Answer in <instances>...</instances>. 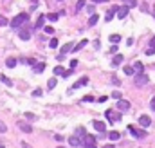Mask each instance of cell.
<instances>
[{"label":"cell","instance_id":"6da1fadb","mask_svg":"<svg viewBox=\"0 0 155 148\" xmlns=\"http://www.w3.org/2000/svg\"><path fill=\"white\" fill-rule=\"evenodd\" d=\"M27 20H29V13H20L11 20V27H20V25H24Z\"/></svg>","mask_w":155,"mask_h":148},{"label":"cell","instance_id":"7a4b0ae2","mask_svg":"<svg viewBox=\"0 0 155 148\" xmlns=\"http://www.w3.org/2000/svg\"><path fill=\"white\" fill-rule=\"evenodd\" d=\"M81 146H83V148H97L96 146V137L87 134L83 139H81Z\"/></svg>","mask_w":155,"mask_h":148},{"label":"cell","instance_id":"3957f363","mask_svg":"<svg viewBox=\"0 0 155 148\" xmlns=\"http://www.w3.org/2000/svg\"><path fill=\"white\" fill-rule=\"evenodd\" d=\"M128 132H130L133 137H139V139H142V137H146V132H144V130H139V128H135L133 125H128Z\"/></svg>","mask_w":155,"mask_h":148},{"label":"cell","instance_id":"277c9868","mask_svg":"<svg viewBox=\"0 0 155 148\" xmlns=\"http://www.w3.org/2000/svg\"><path fill=\"white\" fill-rule=\"evenodd\" d=\"M150 81V78L146 76V74H142V72H139V74H135V85H139V87H142V85H146V83Z\"/></svg>","mask_w":155,"mask_h":148},{"label":"cell","instance_id":"5b68a950","mask_svg":"<svg viewBox=\"0 0 155 148\" xmlns=\"http://www.w3.org/2000/svg\"><path fill=\"white\" fill-rule=\"evenodd\" d=\"M105 116H107V119H108L110 123H116V121L121 119V114H116L114 110H105Z\"/></svg>","mask_w":155,"mask_h":148},{"label":"cell","instance_id":"8992f818","mask_svg":"<svg viewBox=\"0 0 155 148\" xmlns=\"http://www.w3.org/2000/svg\"><path fill=\"white\" fill-rule=\"evenodd\" d=\"M92 126H94V128H96L99 134H103V132L107 130V125L103 123V121H97V119H96V121H92Z\"/></svg>","mask_w":155,"mask_h":148},{"label":"cell","instance_id":"52a82bcc","mask_svg":"<svg viewBox=\"0 0 155 148\" xmlns=\"http://www.w3.org/2000/svg\"><path fill=\"white\" fill-rule=\"evenodd\" d=\"M18 38L24 40V42H27V40L31 38V31H29L27 27H25V29H20V31H18Z\"/></svg>","mask_w":155,"mask_h":148},{"label":"cell","instance_id":"ba28073f","mask_svg":"<svg viewBox=\"0 0 155 148\" xmlns=\"http://www.w3.org/2000/svg\"><path fill=\"white\" fill-rule=\"evenodd\" d=\"M117 109L119 110H128L130 109V101H126V99H117Z\"/></svg>","mask_w":155,"mask_h":148},{"label":"cell","instance_id":"9c48e42d","mask_svg":"<svg viewBox=\"0 0 155 148\" xmlns=\"http://www.w3.org/2000/svg\"><path fill=\"white\" fill-rule=\"evenodd\" d=\"M139 125L141 126H150L151 125V119H150V116H141V118H139Z\"/></svg>","mask_w":155,"mask_h":148},{"label":"cell","instance_id":"30bf717a","mask_svg":"<svg viewBox=\"0 0 155 148\" xmlns=\"http://www.w3.org/2000/svg\"><path fill=\"white\" fill-rule=\"evenodd\" d=\"M117 11H119V7H117V6H114V7L110 9V11H108V13L105 15V20H107V22H110V20L114 18V15H116Z\"/></svg>","mask_w":155,"mask_h":148},{"label":"cell","instance_id":"8fae6325","mask_svg":"<svg viewBox=\"0 0 155 148\" xmlns=\"http://www.w3.org/2000/svg\"><path fill=\"white\" fill-rule=\"evenodd\" d=\"M45 18H47L45 15H40V16H38V20H36V25H34V27H36V29L45 27Z\"/></svg>","mask_w":155,"mask_h":148},{"label":"cell","instance_id":"7c38bea8","mask_svg":"<svg viewBox=\"0 0 155 148\" xmlns=\"http://www.w3.org/2000/svg\"><path fill=\"white\" fill-rule=\"evenodd\" d=\"M87 83H88V78H87V76H83V78H79V80L74 83V87H72V89H79V87L87 85Z\"/></svg>","mask_w":155,"mask_h":148},{"label":"cell","instance_id":"4fadbf2b","mask_svg":"<svg viewBox=\"0 0 155 148\" xmlns=\"http://www.w3.org/2000/svg\"><path fill=\"white\" fill-rule=\"evenodd\" d=\"M33 70L36 72V74H42L43 70H45V63L42 61V63H34V65H33Z\"/></svg>","mask_w":155,"mask_h":148},{"label":"cell","instance_id":"5bb4252c","mask_svg":"<svg viewBox=\"0 0 155 148\" xmlns=\"http://www.w3.org/2000/svg\"><path fill=\"white\" fill-rule=\"evenodd\" d=\"M128 9H130L128 6H123V7H119V11H117V16H119V18H125V16L128 15Z\"/></svg>","mask_w":155,"mask_h":148},{"label":"cell","instance_id":"9a60e30c","mask_svg":"<svg viewBox=\"0 0 155 148\" xmlns=\"http://www.w3.org/2000/svg\"><path fill=\"white\" fill-rule=\"evenodd\" d=\"M97 22H99V16L94 13V15H90V18H88V24H87V25H90V27H92V25H96Z\"/></svg>","mask_w":155,"mask_h":148},{"label":"cell","instance_id":"2e32d148","mask_svg":"<svg viewBox=\"0 0 155 148\" xmlns=\"http://www.w3.org/2000/svg\"><path fill=\"white\" fill-rule=\"evenodd\" d=\"M87 44H88V40H81L78 45H74V47H72V51H74V52H78V51H81V49H83Z\"/></svg>","mask_w":155,"mask_h":148},{"label":"cell","instance_id":"e0dca14e","mask_svg":"<svg viewBox=\"0 0 155 148\" xmlns=\"http://www.w3.org/2000/svg\"><path fill=\"white\" fill-rule=\"evenodd\" d=\"M18 126H20V130H22V132H27V134H31V132H33V128H31V126H29V125H25V123H22V121H20V123H18Z\"/></svg>","mask_w":155,"mask_h":148},{"label":"cell","instance_id":"ac0fdd59","mask_svg":"<svg viewBox=\"0 0 155 148\" xmlns=\"http://www.w3.org/2000/svg\"><path fill=\"white\" fill-rule=\"evenodd\" d=\"M16 63H18L16 58H7V60H6V65H7L9 69H15V67H16Z\"/></svg>","mask_w":155,"mask_h":148},{"label":"cell","instance_id":"d6986e66","mask_svg":"<svg viewBox=\"0 0 155 148\" xmlns=\"http://www.w3.org/2000/svg\"><path fill=\"white\" fill-rule=\"evenodd\" d=\"M69 143H70L72 146H79V144H81V139H79L78 135H72L70 139H69Z\"/></svg>","mask_w":155,"mask_h":148},{"label":"cell","instance_id":"ffe728a7","mask_svg":"<svg viewBox=\"0 0 155 148\" xmlns=\"http://www.w3.org/2000/svg\"><path fill=\"white\" fill-rule=\"evenodd\" d=\"M72 47H74V45H72V42H69V44H65L63 47H61V54H67L69 51H72Z\"/></svg>","mask_w":155,"mask_h":148},{"label":"cell","instance_id":"44dd1931","mask_svg":"<svg viewBox=\"0 0 155 148\" xmlns=\"http://www.w3.org/2000/svg\"><path fill=\"white\" fill-rule=\"evenodd\" d=\"M114 67H117V65H121V63H123V54H116V56H114Z\"/></svg>","mask_w":155,"mask_h":148},{"label":"cell","instance_id":"7402d4cb","mask_svg":"<svg viewBox=\"0 0 155 148\" xmlns=\"http://www.w3.org/2000/svg\"><path fill=\"white\" fill-rule=\"evenodd\" d=\"M108 137H110V139H112V141H117V139H119V137H121V134H119V132H116V130H112V132L108 134Z\"/></svg>","mask_w":155,"mask_h":148},{"label":"cell","instance_id":"603a6c76","mask_svg":"<svg viewBox=\"0 0 155 148\" xmlns=\"http://www.w3.org/2000/svg\"><path fill=\"white\" fill-rule=\"evenodd\" d=\"M76 135H78V137H85V135H87V132H85L83 126H78V128H76Z\"/></svg>","mask_w":155,"mask_h":148},{"label":"cell","instance_id":"cb8c5ba5","mask_svg":"<svg viewBox=\"0 0 155 148\" xmlns=\"http://www.w3.org/2000/svg\"><path fill=\"white\" fill-rule=\"evenodd\" d=\"M133 69H135V72L139 74V72H142V69H144V65H142V63H141V61H135V63H133Z\"/></svg>","mask_w":155,"mask_h":148},{"label":"cell","instance_id":"d4e9b609","mask_svg":"<svg viewBox=\"0 0 155 148\" xmlns=\"http://www.w3.org/2000/svg\"><path fill=\"white\" fill-rule=\"evenodd\" d=\"M63 72H65V69L63 67H54V76H63Z\"/></svg>","mask_w":155,"mask_h":148},{"label":"cell","instance_id":"484cf974","mask_svg":"<svg viewBox=\"0 0 155 148\" xmlns=\"http://www.w3.org/2000/svg\"><path fill=\"white\" fill-rule=\"evenodd\" d=\"M47 18L50 20V22H58V18H60V15H58V13H49V15H47Z\"/></svg>","mask_w":155,"mask_h":148},{"label":"cell","instance_id":"4316f807","mask_svg":"<svg viewBox=\"0 0 155 148\" xmlns=\"http://www.w3.org/2000/svg\"><path fill=\"white\" fill-rule=\"evenodd\" d=\"M123 70H125L126 76H133V74H135V69H133V67H125Z\"/></svg>","mask_w":155,"mask_h":148},{"label":"cell","instance_id":"83f0119b","mask_svg":"<svg viewBox=\"0 0 155 148\" xmlns=\"http://www.w3.org/2000/svg\"><path fill=\"white\" fill-rule=\"evenodd\" d=\"M85 4H87V0H78V4H76V11H81V9L85 7Z\"/></svg>","mask_w":155,"mask_h":148},{"label":"cell","instance_id":"f1b7e54d","mask_svg":"<svg viewBox=\"0 0 155 148\" xmlns=\"http://www.w3.org/2000/svg\"><path fill=\"white\" fill-rule=\"evenodd\" d=\"M56 83H58L56 78H50V80L47 81V87H49V89H54V87H56Z\"/></svg>","mask_w":155,"mask_h":148},{"label":"cell","instance_id":"f546056e","mask_svg":"<svg viewBox=\"0 0 155 148\" xmlns=\"http://www.w3.org/2000/svg\"><path fill=\"white\" fill-rule=\"evenodd\" d=\"M0 80H2V81L6 83V85H13V81H11V80H9V78L6 76V74H0Z\"/></svg>","mask_w":155,"mask_h":148},{"label":"cell","instance_id":"4dcf8cb0","mask_svg":"<svg viewBox=\"0 0 155 148\" xmlns=\"http://www.w3.org/2000/svg\"><path fill=\"white\" fill-rule=\"evenodd\" d=\"M58 45H60V42H58L56 38H53V40H50V42H49V47H50V49H56Z\"/></svg>","mask_w":155,"mask_h":148},{"label":"cell","instance_id":"1f68e13d","mask_svg":"<svg viewBox=\"0 0 155 148\" xmlns=\"http://www.w3.org/2000/svg\"><path fill=\"white\" fill-rule=\"evenodd\" d=\"M110 42H112V44H119V42H121V36H119V35H112V36H110Z\"/></svg>","mask_w":155,"mask_h":148},{"label":"cell","instance_id":"d6a6232c","mask_svg":"<svg viewBox=\"0 0 155 148\" xmlns=\"http://www.w3.org/2000/svg\"><path fill=\"white\" fill-rule=\"evenodd\" d=\"M43 31H45L47 35H53V33H54V27H53V25H45V27H43Z\"/></svg>","mask_w":155,"mask_h":148},{"label":"cell","instance_id":"836d02e7","mask_svg":"<svg viewBox=\"0 0 155 148\" xmlns=\"http://www.w3.org/2000/svg\"><path fill=\"white\" fill-rule=\"evenodd\" d=\"M25 118H27L29 121H34V119H36V116H34V114H31V112H25Z\"/></svg>","mask_w":155,"mask_h":148},{"label":"cell","instance_id":"e575fe53","mask_svg":"<svg viewBox=\"0 0 155 148\" xmlns=\"http://www.w3.org/2000/svg\"><path fill=\"white\" fill-rule=\"evenodd\" d=\"M72 72H74V69H65V72H63V78H69Z\"/></svg>","mask_w":155,"mask_h":148},{"label":"cell","instance_id":"d590c367","mask_svg":"<svg viewBox=\"0 0 155 148\" xmlns=\"http://www.w3.org/2000/svg\"><path fill=\"white\" fill-rule=\"evenodd\" d=\"M2 25H7V18L0 15V27H2Z\"/></svg>","mask_w":155,"mask_h":148},{"label":"cell","instance_id":"8d00e7d4","mask_svg":"<svg viewBox=\"0 0 155 148\" xmlns=\"http://www.w3.org/2000/svg\"><path fill=\"white\" fill-rule=\"evenodd\" d=\"M6 132H7V126H6L2 121H0V134H6Z\"/></svg>","mask_w":155,"mask_h":148},{"label":"cell","instance_id":"74e56055","mask_svg":"<svg viewBox=\"0 0 155 148\" xmlns=\"http://www.w3.org/2000/svg\"><path fill=\"white\" fill-rule=\"evenodd\" d=\"M125 2H126V6H128V7H135V4H137L135 0H125Z\"/></svg>","mask_w":155,"mask_h":148},{"label":"cell","instance_id":"f35d334b","mask_svg":"<svg viewBox=\"0 0 155 148\" xmlns=\"http://www.w3.org/2000/svg\"><path fill=\"white\" fill-rule=\"evenodd\" d=\"M42 94H43V92H42V89H36V90H33V96H34V98L42 96Z\"/></svg>","mask_w":155,"mask_h":148},{"label":"cell","instance_id":"ab89813d","mask_svg":"<svg viewBox=\"0 0 155 148\" xmlns=\"http://www.w3.org/2000/svg\"><path fill=\"white\" fill-rule=\"evenodd\" d=\"M94 11H96L94 6H88V7H87V13H88V15H94Z\"/></svg>","mask_w":155,"mask_h":148},{"label":"cell","instance_id":"60d3db41","mask_svg":"<svg viewBox=\"0 0 155 148\" xmlns=\"http://www.w3.org/2000/svg\"><path fill=\"white\" fill-rule=\"evenodd\" d=\"M112 98H114V99H121V92H117V90H116V92L112 94Z\"/></svg>","mask_w":155,"mask_h":148},{"label":"cell","instance_id":"b9f144b4","mask_svg":"<svg viewBox=\"0 0 155 148\" xmlns=\"http://www.w3.org/2000/svg\"><path fill=\"white\" fill-rule=\"evenodd\" d=\"M150 49H155V36L150 40Z\"/></svg>","mask_w":155,"mask_h":148},{"label":"cell","instance_id":"7bdbcfd3","mask_svg":"<svg viewBox=\"0 0 155 148\" xmlns=\"http://www.w3.org/2000/svg\"><path fill=\"white\" fill-rule=\"evenodd\" d=\"M107 99H108V98H107V96H101V98H97V101H99V103H105V101H107Z\"/></svg>","mask_w":155,"mask_h":148},{"label":"cell","instance_id":"ee69618b","mask_svg":"<svg viewBox=\"0 0 155 148\" xmlns=\"http://www.w3.org/2000/svg\"><path fill=\"white\" fill-rule=\"evenodd\" d=\"M146 54H148V56H151V54H155V49H148V51H146Z\"/></svg>","mask_w":155,"mask_h":148},{"label":"cell","instance_id":"f6af8a7d","mask_svg":"<svg viewBox=\"0 0 155 148\" xmlns=\"http://www.w3.org/2000/svg\"><path fill=\"white\" fill-rule=\"evenodd\" d=\"M76 65H78V60H72V61H70V67H72V69H74Z\"/></svg>","mask_w":155,"mask_h":148},{"label":"cell","instance_id":"bcb514c9","mask_svg":"<svg viewBox=\"0 0 155 148\" xmlns=\"http://www.w3.org/2000/svg\"><path fill=\"white\" fill-rule=\"evenodd\" d=\"M112 81H114V85H121V83H119V80H117L116 76H114V78H112Z\"/></svg>","mask_w":155,"mask_h":148},{"label":"cell","instance_id":"7dc6e473","mask_svg":"<svg viewBox=\"0 0 155 148\" xmlns=\"http://www.w3.org/2000/svg\"><path fill=\"white\" fill-rule=\"evenodd\" d=\"M150 107H151V110H155V98H151V103H150Z\"/></svg>","mask_w":155,"mask_h":148},{"label":"cell","instance_id":"c3c4849f","mask_svg":"<svg viewBox=\"0 0 155 148\" xmlns=\"http://www.w3.org/2000/svg\"><path fill=\"white\" fill-rule=\"evenodd\" d=\"M83 101H94V98H92V96H85Z\"/></svg>","mask_w":155,"mask_h":148},{"label":"cell","instance_id":"681fc988","mask_svg":"<svg viewBox=\"0 0 155 148\" xmlns=\"http://www.w3.org/2000/svg\"><path fill=\"white\" fill-rule=\"evenodd\" d=\"M22 148H33V146H31V144H27V143L24 141V143H22Z\"/></svg>","mask_w":155,"mask_h":148},{"label":"cell","instance_id":"f907efd6","mask_svg":"<svg viewBox=\"0 0 155 148\" xmlns=\"http://www.w3.org/2000/svg\"><path fill=\"white\" fill-rule=\"evenodd\" d=\"M92 2H96V4H103V2H107V0H92Z\"/></svg>","mask_w":155,"mask_h":148},{"label":"cell","instance_id":"816d5d0a","mask_svg":"<svg viewBox=\"0 0 155 148\" xmlns=\"http://www.w3.org/2000/svg\"><path fill=\"white\" fill-rule=\"evenodd\" d=\"M103 148H114V144H105Z\"/></svg>","mask_w":155,"mask_h":148},{"label":"cell","instance_id":"f5cc1de1","mask_svg":"<svg viewBox=\"0 0 155 148\" xmlns=\"http://www.w3.org/2000/svg\"><path fill=\"white\" fill-rule=\"evenodd\" d=\"M0 148H4V146H2V144H0Z\"/></svg>","mask_w":155,"mask_h":148},{"label":"cell","instance_id":"db71d44e","mask_svg":"<svg viewBox=\"0 0 155 148\" xmlns=\"http://www.w3.org/2000/svg\"><path fill=\"white\" fill-rule=\"evenodd\" d=\"M58 148H63V146H58Z\"/></svg>","mask_w":155,"mask_h":148},{"label":"cell","instance_id":"11a10c76","mask_svg":"<svg viewBox=\"0 0 155 148\" xmlns=\"http://www.w3.org/2000/svg\"><path fill=\"white\" fill-rule=\"evenodd\" d=\"M33 2H36V0H33Z\"/></svg>","mask_w":155,"mask_h":148},{"label":"cell","instance_id":"9f6ffc18","mask_svg":"<svg viewBox=\"0 0 155 148\" xmlns=\"http://www.w3.org/2000/svg\"><path fill=\"white\" fill-rule=\"evenodd\" d=\"M60 2H61V0H60Z\"/></svg>","mask_w":155,"mask_h":148}]
</instances>
